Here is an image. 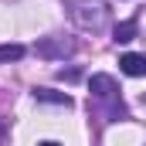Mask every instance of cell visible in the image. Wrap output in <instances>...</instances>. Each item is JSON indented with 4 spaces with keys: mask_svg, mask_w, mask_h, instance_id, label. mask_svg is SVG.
I'll use <instances>...</instances> for the list:
<instances>
[{
    "mask_svg": "<svg viewBox=\"0 0 146 146\" xmlns=\"http://www.w3.org/2000/svg\"><path fill=\"white\" fill-rule=\"evenodd\" d=\"M88 92H92L88 109L95 112L99 119H106V122L129 119V112L122 106V99H119V85H115L112 75H92V78H88Z\"/></svg>",
    "mask_w": 146,
    "mask_h": 146,
    "instance_id": "obj_1",
    "label": "cell"
},
{
    "mask_svg": "<svg viewBox=\"0 0 146 146\" xmlns=\"http://www.w3.org/2000/svg\"><path fill=\"white\" fill-rule=\"evenodd\" d=\"M65 7H68L75 24L82 31H92V34L106 31V24H109V17H112L106 0H65Z\"/></svg>",
    "mask_w": 146,
    "mask_h": 146,
    "instance_id": "obj_2",
    "label": "cell"
},
{
    "mask_svg": "<svg viewBox=\"0 0 146 146\" xmlns=\"http://www.w3.org/2000/svg\"><path fill=\"white\" fill-rule=\"evenodd\" d=\"M34 51L41 58H48V61H58V58H68L75 54V41L72 37H61V34H51V37H41L34 44Z\"/></svg>",
    "mask_w": 146,
    "mask_h": 146,
    "instance_id": "obj_3",
    "label": "cell"
},
{
    "mask_svg": "<svg viewBox=\"0 0 146 146\" xmlns=\"http://www.w3.org/2000/svg\"><path fill=\"white\" fill-rule=\"evenodd\" d=\"M119 68L129 75V78H143L146 75V54H136V51H126L119 58Z\"/></svg>",
    "mask_w": 146,
    "mask_h": 146,
    "instance_id": "obj_4",
    "label": "cell"
},
{
    "mask_svg": "<svg viewBox=\"0 0 146 146\" xmlns=\"http://www.w3.org/2000/svg\"><path fill=\"white\" fill-rule=\"evenodd\" d=\"M136 31H139L136 17H129V21H119V24H115V31H112V41H115V44H129V41L136 37Z\"/></svg>",
    "mask_w": 146,
    "mask_h": 146,
    "instance_id": "obj_5",
    "label": "cell"
},
{
    "mask_svg": "<svg viewBox=\"0 0 146 146\" xmlns=\"http://www.w3.org/2000/svg\"><path fill=\"white\" fill-rule=\"evenodd\" d=\"M34 99L37 102H51V106H72V95L68 92H54V88H34Z\"/></svg>",
    "mask_w": 146,
    "mask_h": 146,
    "instance_id": "obj_6",
    "label": "cell"
},
{
    "mask_svg": "<svg viewBox=\"0 0 146 146\" xmlns=\"http://www.w3.org/2000/svg\"><path fill=\"white\" fill-rule=\"evenodd\" d=\"M24 44H0V61H21L24 58Z\"/></svg>",
    "mask_w": 146,
    "mask_h": 146,
    "instance_id": "obj_7",
    "label": "cell"
},
{
    "mask_svg": "<svg viewBox=\"0 0 146 146\" xmlns=\"http://www.w3.org/2000/svg\"><path fill=\"white\" fill-rule=\"evenodd\" d=\"M58 78H61V82H78V78H82V72H78V68H68V72H65V68H61V72H58Z\"/></svg>",
    "mask_w": 146,
    "mask_h": 146,
    "instance_id": "obj_8",
    "label": "cell"
},
{
    "mask_svg": "<svg viewBox=\"0 0 146 146\" xmlns=\"http://www.w3.org/2000/svg\"><path fill=\"white\" fill-rule=\"evenodd\" d=\"M7 136H10V126H7V122L0 119V143H7Z\"/></svg>",
    "mask_w": 146,
    "mask_h": 146,
    "instance_id": "obj_9",
    "label": "cell"
},
{
    "mask_svg": "<svg viewBox=\"0 0 146 146\" xmlns=\"http://www.w3.org/2000/svg\"><path fill=\"white\" fill-rule=\"evenodd\" d=\"M143 102H146V92H143Z\"/></svg>",
    "mask_w": 146,
    "mask_h": 146,
    "instance_id": "obj_10",
    "label": "cell"
}]
</instances>
